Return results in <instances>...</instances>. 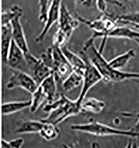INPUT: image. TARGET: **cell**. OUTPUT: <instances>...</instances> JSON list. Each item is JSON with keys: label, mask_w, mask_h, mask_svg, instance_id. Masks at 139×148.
Masks as SVG:
<instances>
[{"label": "cell", "mask_w": 139, "mask_h": 148, "mask_svg": "<svg viewBox=\"0 0 139 148\" xmlns=\"http://www.w3.org/2000/svg\"><path fill=\"white\" fill-rule=\"evenodd\" d=\"M81 56L86 58L97 68L102 77L105 83L111 82V78L115 69L111 67L109 63L95 45V39L91 36L86 40L80 53Z\"/></svg>", "instance_id": "obj_1"}, {"label": "cell", "mask_w": 139, "mask_h": 148, "mask_svg": "<svg viewBox=\"0 0 139 148\" xmlns=\"http://www.w3.org/2000/svg\"><path fill=\"white\" fill-rule=\"evenodd\" d=\"M70 128L74 131L99 136L120 135L129 138L139 137V133L133 132L131 129L130 130H122L113 128L98 121H93L85 124H73Z\"/></svg>", "instance_id": "obj_2"}, {"label": "cell", "mask_w": 139, "mask_h": 148, "mask_svg": "<svg viewBox=\"0 0 139 148\" xmlns=\"http://www.w3.org/2000/svg\"><path fill=\"white\" fill-rule=\"evenodd\" d=\"M81 112L80 105L77 100L73 101L67 97L64 104L50 112L46 118L41 119V121L57 125L68 117L77 115Z\"/></svg>", "instance_id": "obj_3"}, {"label": "cell", "mask_w": 139, "mask_h": 148, "mask_svg": "<svg viewBox=\"0 0 139 148\" xmlns=\"http://www.w3.org/2000/svg\"><path fill=\"white\" fill-rule=\"evenodd\" d=\"M12 74L7 83L6 87L9 89L21 88L32 94L39 87L33 78L25 72L11 69Z\"/></svg>", "instance_id": "obj_4"}, {"label": "cell", "mask_w": 139, "mask_h": 148, "mask_svg": "<svg viewBox=\"0 0 139 148\" xmlns=\"http://www.w3.org/2000/svg\"><path fill=\"white\" fill-rule=\"evenodd\" d=\"M81 57L86 62V66L83 75L82 87L80 95L77 99L80 105L82 101L86 97L88 91L98 83L102 81V77L97 68L86 58L81 56Z\"/></svg>", "instance_id": "obj_5"}, {"label": "cell", "mask_w": 139, "mask_h": 148, "mask_svg": "<svg viewBox=\"0 0 139 148\" xmlns=\"http://www.w3.org/2000/svg\"><path fill=\"white\" fill-rule=\"evenodd\" d=\"M6 64L11 69L25 72L28 74L25 52L13 40L7 56Z\"/></svg>", "instance_id": "obj_6"}, {"label": "cell", "mask_w": 139, "mask_h": 148, "mask_svg": "<svg viewBox=\"0 0 139 148\" xmlns=\"http://www.w3.org/2000/svg\"><path fill=\"white\" fill-rule=\"evenodd\" d=\"M62 4V0H52L49 6L47 20L40 34L36 37L35 41L39 43L44 40L50 28L56 22H58L60 17V9Z\"/></svg>", "instance_id": "obj_7"}, {"label": "cell", "mask_w": 139, "mask_h": 148, "mask_svg": "<svg viewBox=\"0 0 139 148\" xmlns=\"http://www.w3.org/2000/svg\"><path fill=\"white\" fill-rule=\"evenodd\" d=\"M80 21L76 17H74L68 11L65 5L62 3L59 20L58 21L59 28L67 34L68 36L71 37L74 30L79 26Z\"/></svg>", "instance_id": "obj_8"}, {"label": "cell", "mask_w": 139, "mask_h": 148, "mask_svg": "<svg viewBox=\"0 0 139 148\" xmlns=\"http://www.w3.org/2000/svg\"><path fill=\"white\" fill-rule=\"evenodd\" d=\"M22 14H20L15 17L11 22V25L12 26V40L25 53H27L30 51L23 28L20 22V18Z\"/></svg>", "instance_id": "obj_9"}, {"label": "cell", "mask_w": 139, "mask_h": 148, "mask_svg": "<svg viewBox=\"0 0 139 148\" xmlns=\"http://www.w3.org/2000/svg\"><path fill=\"white\" fill-rule=\"evenodd\" d=\"M61 48L67 61L72 66L73 71L83 75L86 66V62L85 60L81 56L71 51L66 46L61 47Z\"/></svg>", "instance_id": "obj_10"}, {"label": "cell", "mask_w": 139, "mask_h": 148, "mask_svg": "<svg viewBox=\"0 0 139 148\" xmlns=\"http://www.w3.org/2000/svg\"><path fill=\"white\" fill-rule=\"evenodd\" d=\"M39 86L46 95L47 102H52L60 97L57 82L53 73L46 78Z\"/></svg>", "instance_id": "obj_11"}, {"label": "cell", "mask_w": 139, "mask_h": 148, "mask_svg": "<svg viewBox=\"0 0 139 148\" xmlns=\"http://www.w3.org/2000/svg\"><path fill=\"white\" fill-rule=\"evenodd\" d=\"M44 123L34 120H26L17 123L15 132L18 134H33L40 133Z\"/></svg>", "instance_id": "obj_12"}, {"label": "cell", "mask_w": 139, "mask_h": 148, "mask_svg": "<svg viewBox=\"0 0 139 148\" xmlns=\"http://www.w3.org/2000/svg\"><path fill=\"white\" fill-rule=\"evenodd\" d=\"M12 41V26L11 23L2 25V59L6 64L8 54Z\"/></svg>", "instance_id": "obj_13"}, {"label": "cell", "mask_w": 139, "mask_h": 148, "mask_svg": "<svg viewBox=\"0 0 139 148\" xmlns=\"http://www.w3.org/2000/svg\"><path fill=\"white\" fill-rule=\"evenodd\" d=\"M105 107V102L95 98L85 97L80 103L81 112H86L93 114L100 113Z\"/></svg>", "instance_id": "obj_14"}, {"label": "cell", "mask_w": 139, "mask_h": 148, "mask_svg": "<svg viewBox=\"0 0 139 148\" xmlns=\"http://www.w3.org/2000/svg\"><path fill=\"white\" fill-rule=\"evenodd\" d=\"M83 82V75L75 71L70 74L61 83L59 94H65L79 87Z\"/></svg>", "instance_id": "obj_15"}, {"label": "cell", "mask_w": 139, "mask_h": 148, "mask_svg": "<svg viewBox=\"0 0 139 148\" xmlns=\"http://www.w3.org/2000/svg\"><path fill=\"white\" fill-rule=\"evenodd\" d=\"M53 73V69L44 64L40 58L39 62L33 68L30 75L39 86L46 78Z\"/></svg>", "instance_id": "obj_16"}, {"label": "cell", "mask_w": 139, "mask_h": 148, "mask_svg": "<svg viewBox=\"0 0 139 148\" xmlns=\"http://www.w3.org/2000/svg\"><path fill=\"white\" fill-rule=\"evenodd\" d=\"M107 37L135 40L139 39V32L128 27H116L108 34Z\"/></svg>", "instance_id": "obj_17"}, {"label": "cell", "mask_w": 139, "mask_h": 148, "mask_svg": "<svg viewBox=\"0 0 139 148\" xmlns=\"http://www.w3.org/2000/svg\"><path fill=\"white\" fill-rule=\"evenodd\" d=\"M31 104V100L22 101H9L4 103L2 106V114L3 115L12 114L30 108Z\"/></svg>", "instance_id": "obj_18"}, {"label": "cell", "mask_w": 139, "mask_h": 148, "mask_svg": "<svg viewBox=\"0 0 139 148\" xmlns=\"http://www.w3.org/2000/svg\"><path fill=\"white\" fill-rule=\"evenodd\" d=\"M136 53L135 50L130 49L123 54H120L109 61V63L113 69L121 70L127 66L130 60L136 57Z\"/></svg>", "instance_id": "obj_19"}, {"label": "cell", "mask_w": 139, "mask_h": 148, "mask_svg": "<svg viewBox=\"0 0 139 148\" xmlns=\"http://www.w3.org/2000/svg\"><path fill=\"white\" fill-rule=\"evenodd\" d=\"M39 134L45 140L51 141L58 137L60 134V130L56 125L50 123H44Z\"/></svg>", "instance_id": "obj_20"}, {"label": "cell", "mask_w": 139, "mask_h": 148, "mask_svg": "<svg viewBox=\"0 0 139 148\" xmlns=\"http://www.w3.org/2000/svg\"><path fill=\"white\" fill-rule=\"evenodd\" d=\"M31 94V104L29 108L30 112L33 113L37 111L45 101H47V99L46 94L44 93L40 86H39L36 90Z\"/></svg>", "instance_id": "obj_21"}, {"label": "cell", "mask_w": 139, "mask_h": 148, "mask_svg": "<svg viewBox=\"0 0 139 148\" xmlns=\"http://www.w3.org/2000/svg\"><path fill=\"white\" fill-rule=\"evenodd\" d=\"M117 23L124 25H136L139 26V11L122 14L115 17Z\"/></svg>", "instance_id": "obj_22"}, {"label": "cell", "mask_w": 139, "mask_h": 148, "mask_svg": "<svg viewBox=\"0 0 139 148\" xmlns=\"http://www.w3.org/2000/svg\"><path fill=\"white\" fill-rule=\"evenodd\" d=\"M20 14H23L22 9L18 5H13L8 10L2 13V25L11 23L13 18Z\"/></svg>", "instance_id": "obj_23"}, {"label": "cell", "mask_w": 139, "mask_h": 148, "mask_svg": "<svg viewBox=\"0 0 139 148\" xmlns=\"http://www.w3.org/2000/svg\"><path fill=\"white\" fill-rule=\"evenodd\" d=\"M75 7L78 11H95L98 8V0H75Z\"/></svg>", "instance_id": "obj_24"}, {"label": "cell", "mask_w": 139, "mask_h": 148, "mask_svg": "<svg viewBox=\"0 0 139 148\" xmlns=\"http://www.w3.org/2000/svg\"><path fill=\"white\" fill-rule=\"evenodd\" d=\"M70 38L71 37L68 36L66 33L59 28L53 35V45L60 48L64 47L66 46L67 42Z\"/></svg>", "instance_id": "obj_25"}, {"label": "cell", "mask_w": 139, "mask_h": 148, "mask_svg": "<svg viewBox=\"0 0 139 148\" xmlns=\"http://www.w3.org/2000/svg\"><path fill=\"white\" fill-rule=\"evenodd\" d=\"M48 2L49 0H39V6H40V11H39V20L43 23H45L47 20V12L48 10Z\"/></svg>", "instance_id": "obj_26"}, {"label": "cell", "mask_w": 139, "mask_h": 148, "mask_svg": "<svg viewBox=\"0 0 139 148\" xmlns=\"http://www.w3.org/2000/svg\"><path fill=\"white\" fill-rule=\"evenodd\" d=\"M40 58L42 62L48 67L53 69V56L51 46H50L46 51L40 55Z\"/></svg>", "instance_id": "obj_27"}, {"label": "cell", "mask_w": 139, "mask_h": 148, "mask_svg": "<svg viewBox=\"0 0 139 148\" xmlns=\"http://www.w3.org/2000/svg\"><path fill=\"white\" fill-rule=\"evenodd\" d=\"M24 143V140L22 138H17L10 141L2 140L1 141V147L2 148H21Z\"/></svg>", "instance_id": "obj_28"}, {"label": "cell", "mask_w": 139, "mask_h": 148, "mask_svg": "<svg viewBox=\"0 0 139 148\" xmlns=\"http://www.w3.org/2000/svg\"><path fill=\"white\" fill-rule=\"evenodd\" d=\"M131 129L133 130V132L139 133V116L138 121L136 123V124H135L133 127V128H131Z\"/></svg>", "instance_id": "obj_29"}, {"label": "cell", "mask_w": 139, "mask_h": 148, "mask_svg": "<svg viewBox=\"0 0 139 148\" xmlns=\"http://www.w3.org/2000/svg\"><path fill=\"white\" fill-rule=\"evenodd\" d=\"M131 26H133V27H135V28H138V29H139V25H131Z\"/></svg>", "instance_id": "obj_30"}, {"label": "cell", "mask_w": 139, "mask_h": 148, "mask_svg": "<svg viewBox=\"0 0 139 148\" xmlns=\"http://www.w3.org/2000/svg\"><path fill=\"white\" fill-rule=\"evenodd\" d=\"M137 44H138V45L139 46V39H136L135 40H134Z\"/></svg>", "instance_id": "obj_31"}, {"label": "cell", "mask_w": 139, "mask_h": 148, "mask_svg": "<svg viewBox=\"0 0 139 148\" xmlns=\"http://www.w3.org/2000/svg\"><path fill=\"white\" fill-rule=\"evenodd\" d=\"M136 3H137V4H138V5L139 7V0H136Z\"/></svg>", "instance_id": "obj_32"}, {"label": "cell", "mask_w": 139, "mask_h": 148, "mask_svg": "<svg viewBox=\"0 0 139 148\" xmlns=\"http://www.w3.org/2000/svg\"><path fill=\"white\" fill-rule=\"evenodd\" d=\"M129 1H132V0H129Z\"/></svg>", "instance_id": "obj_33"}]
</instances>
